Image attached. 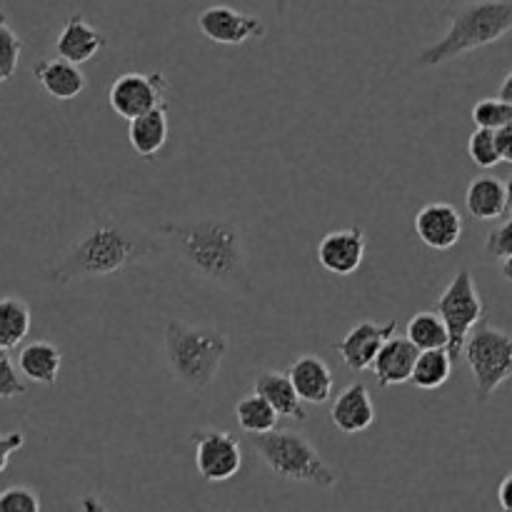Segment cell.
<instances>
[{
    "label": "cell",
    "mask_w": 512,
    "mask_h": 512,
    "mask_svg": "<svg viewBox=\"0 0 512 512\" xmlns=\"http://www.w3.org/2000/svg\"><path fill=\"white\" fill-rule=\"evenodd\" d=\"M158 233L175 250L180 263L198 278L228 290L248 293L250 273L240 225L230 218H190L165 220Z\"/></svg>",
    "instance_id": "2"
},
{
    "label": "cell",
    "mask_w": 512,
    "mask_h": 512,
    "mask_svg": "<svg viewBox=\"0 0 512 512\" xmlns=\"http://www.w3.org/2000/svg\"><path fill=\"white\" fill-rule=\"evenodd\" d=\"M468 155L478 168H495L498 163H503L498 148V130L493 128H478L468 140Z\"/></svg>",
    "instance_id": "29"
},
{
    "label": "cell",
    "mask_w": 512,
    "mask_h": 512,
    "mask_svg": "<svg viewBox=\"0 0 512 512\" xmlns=\"http://www.w3.org/2000/svg\"><path fill=\"white\" fill-rule=\"evenodd\" d=\"M255 393L263 395L275 410H278L280 418H290V420H305L308 413L303 408V398L295 390L293 380L290 375L278 373V370H268V373L260 375L255 380Z\"/></svg>",
    "instance_id": "22"
},
{
    "label": "cell",
    "mask_w": 512,
    "mask_h": 512,
    "mask_svg": "<svg viewBox=\"0 0 512 512\" xmlns=\"http://www.w3.org/2000/svg\"><path fill=\"white\" fill-rule=\"evenodd\" d=\"M485 250H488L493 258H510L512 255V215L510 220H505L500 228L490 230L488 238H485Z\"/></svg>",
    "instance_id": "32"
},
{
    "label": "cell",
    "mask_w": 512,
    "mask_h": 512,
    "mask_svg": "<svg viewBox=\"0 0 512 512\" xmlns=\"http://www.w3.org/2000/svg\"><path fill=\"white\" fill-rule=\"evenodd\" d=\"M498 148L500 158H503L505 163H512V125L498 130Z\"/></svg>",
    "instance_id": "34"
},
{
    "label": "cell",
    "mask_w": 512,
    "mask_h": 512,
    "mask_svg": "<svg viewBox=\"0 0 512 512\" xmlns=\"http://www.w3.org/2000/svg\"><path fill=\"white\" fill-rule=\"evenodd\" d=\"M450 370H453V355L448 348L420 350L410 383L418 390H438L448 383Z\"/></svg>",
    "instance_id": "24"
},
{
    "label": "cell",
    "mask_w": 512,
    "mask_h": 512,
    "mask_svg": "<svg viewBox=\"0 0 512 512\" xmlns=\"http://www.w3.org/2000/svg\"><path fill=\"white\" fill-rule=\"evenodd\" d=\"M105 48H108V38L80 13H73L65 20L58 40H55V50H58L60 58H68L78 65L88 63L90 58H95Z\"/></svg>",
    "instance_id": "17"
},
{
    "label": "cell",
    "mask_w": 512,
    "mask_h": 512,
    "mask_svg": "<svg viewBox=\"0 0 512 512\" xmlns=\"http://www.w3.org/2000/svg\"><path fill=\"white\" fill-rule=\"evenodd\" d=\"M63 365V353L48 340L28 343L18 355V370L35 385H55Z\"/></svg>",
    "instance_id": "21"
},
{
    "label": "cell",
    "mask_w": 512,
    "mask_h": 512,
    "mask_svg": "<svg viewBox=\"0 0 512 512\" xmlns=\"http://www.w3.org/2000/svg\"><path fill=\"white\" fill-rule=\"evenodd\" d=\"M20 53H23V40H20V35L10 25L8 13L0 10V85L8 83L15 75Z\"/></svg>",
    "instance_id": "27"
},
{
    "label": "cell",
    "mask_w": 512,
    "mask_h": 512,
    "mask_svg": "<svg viewBox=\"0 0 512 512\" xmlns=\"http://www.w3.org/2000/svg\"><path fill=\"white\" fill-rule=\"evenodd\" d=\"M228 348L230 340L225 330L210 328V325H190L178 318H170L165 323V365L170 375L193 395H200L213 385Z\"/></svg>",
    "instance_id": "3"
},
{
    "label": "cell",
    "mask_w": 512,
    "mask_h": 512,
    "mask_svg": "<svg viewBox=\"0 0 512 512\" xmlns=\"http://www.w3.org/2000/svg\"><path fill=\"white\" fill-rule=\"evenodd\" d=\"M295 390L303 398V403L323 405L333 398V373L328 363L318 355H303L295 360L288 370Z\"/></svg>",
    "instance_id": "18"
},
{
    "label": "cell",
    "mask_w": 512,
    "mask_h": 512,
    "mask_svg": "<svg viewBox=\"0 0 512 512\" xmlns=\"http://www.w3.org/2000/svg\"><path fill=\"white\" fill-rule=\"evenodd\" d=\"M200 33L220 45H243L253 38H265L268 25L263 18L230 8V5H210L198 15Z\"/></svg>",
    "instance_id": "10"
},
{
    "label": "cell",
    "mask_w": 512,
    "mask_h": 512,
    "mask_svg": "<svg viewBox=\"0 0 512 512\" xmlns=\"http://www.w3.org/2000/svg\"><path fill=\"white\" fill-rule=\"evenodd\" d=\"M408 338L418 345L420 350L430 348H448L450 333L448 325H445L443 315L438 310H423V313L413 315L408 320V328H405Z\"/></svg>",
    "instance_id": "26"
},
{
    "label": "cell",
    "mask_w": 512,
    "mask_h": 512,
    "mask_svg": "<svg viewBox=\"0 0 512 512\" xmlns=\"http://www.w3.org/2000/svg\"><path fill=\"white\" fill-rule=\"evenodd\" d=\"M420 348L413 340L405 335V338H393L383 345V350L378 353L373 363V375L378 380L380 388H395V385L410 383L415 370V360H418Z\"/></svg>",
    "instance_id": "15"
},
{
    "label": "cell",
    "mask_w": 512,
    "mask_h": 512,
    "mask_svg": "<svg viewBox=\"0 0 512 512\" xmlns=\"http://www.w3.org/2000/svg\"><path fill=\"white\" fill-rule=\"evenodd\" d=\"M498 503H500V508H503V510L512 512V473L505 475L503 483H500V488H498Z\"/></svg>",
    "instance_id": "35"
},
{
    "label": "cell",
    "mask_w": 512,
    "mask_h": 512,
    "mask_svg": "<svg viewBox=\"0 0 512 512\" xmlns=\"http://www.w3.org/2000/svg\"><path fill=\"white\" fill-rule=\"evenodd\" d=\"M505 188H508V213L512 215V175L508 178V183H505Z\"/></svg>",
    "instance_id": "39"
},
{
    "label": "cell",
    "mask_w": 512,
    "mask_h": 512,
    "mask_svg": "<svg viewBox=\"0 0 512 512\" xmlns=\"http://www.w3.org/2000/svg\"><path fill=\"white\" fill-rule=\"evenodd\" d=\"M465 208L478 220H498L508 213V188L495 175H478L465 190Z\"/></svg>",
    "instance_id": "19"
},
{
    "label": "cell",
    "mask_w": 512,
    "mask_h": 512,
    "mask_svg": "<svg viewBox=\"0 0 512 512\" xmlns=\"http://www.w3.org/2000/svg\"><path fill=\"white\" fill-rule=\"evenodd\" d=\"M170 80L165 78L163 70L153 73H138L130 70L120 78L113 80L108 90L110 108L125 120H133L138 115L150 113L155 108H163L170 103Z\"/></svg>",
    "instance_id": "8"
},
{
    "label": "cell",
    "mask_w": 512,
    "mask_h": 512,
    "mask_svg": "<svg viewBox=\"0 0 512 512\" xmlns=\"http://www.w3.org/2000/svg\"><path fill=\"white\" fill-rule=\"evenodd\" d=\"M278 418V410L260 393H250L235 403V420H238L240 430L248 435L270 433L278 428Z\"/></svg>",
    "instance_id": "25"
},
{
    "label": "cell",
    "mask_w": 512,
    "mask_h": 512,
    "mask_svg": "<svg viewBox=\"0 0 512 512\" xmlns=\"http://www.w3.org/2000/svg\"><path fill=\"white\" fill-rule=\"evenodd\" d=\"M395 330H398V320H388L385 325L373 323V320H363V323L353 325L348 330V335L335 343V348L343 355V363L348 365V370L360 375L368 368H373L375 358L383 350V345L393 338Z\"/></svg>",
    "instance_id": "11"
},
{
    "label": "cell",
    "mask_w": 512,
    "mask_h": 512,
    "mask_svg": "<svg viewBox=\"0 0 512 512\" xmlns=\"http://www.w3.org/2000/svg\"><path fill=\"white\" fill-rule=\"evenodd\" d=\"M475 128H508L512 125V103L505 98H483L473 105Z\"/></svg>",
    "instance_id": "28"
},
{
    "label": "cell",
    "mask_w": 512,
    "mask_h": 512,
    "mask_svg": "<svg viewBox=\"0 0 512 512\" xmlns=\"http://www.w3.org/2000/svg\"><path fill=\"white\" fill-rule=\"evenodd\" d=\"M33 78L55 100H73L88 88V78L78 63L68 58H43L33 65Z\"/></svg>",
    "instance_id": "16"
},
{
    "label": "cell",
    "mask_w": 512,
    "mask_h": 512,
    "mask_svg": "<svg viewBox=\"0 0 512 512\" xmlns=\"http://www.w3.org/2000/svg\"><path fill=\"white\" fill-rule=\"evenodd\" d=\"M25 390L28 388H25V383L20 380L8 350L0 348V400L20 398V395H25Z\"/></svg>",
    "instance_id": "31"
},
{
    "label": "cell",
    "mask_w": 512,
    "mask_h": 512,
    "mask_svg": "<svg viewBox=\"0 0 512 512\" xmlns=\"http://www.w3.org/2000/svg\"><path fill=\"white\" fill-rule=\"evenodd\" d=\"M270 3L278 8V13H288V8H290V0H270Z\"/></svg>",
    "instance_id": "38"
},
{
    "label": "cell",
    "mask_w": 512,
    "mask_h": 512,
    "mask_svg": "<svg viewBox=\"0 0 512 512\" xmlns=\"http://www.w3.org/2000/svg\"><path fill=\"white\" fill-rule=\"evenodd\" d=\"M165 248L168 243L160 233L153 235L128 220L100 215L50 265L45 280L53 285H68L75 280L105 278L123 273L125 268L143 260L160 258Z\"/></svg>",
    "instance_id": "1"
},
{
    "label": "cell",
    "mask_w": 512,
    "mask_h": 512,
    "mask_svg": "<svg viewBox=\"0 0 512 512\" xmlns=\"http://www.w3.org/2000/svg\"><path fill=\"white\" fill-rule=\"evenodd\" d=\"M415 233L430 250L448 253L463 238V218L450 203H428L415 215Z\"/></svg>",
    "instance_id": "13"
},
{
    "label": "cell",
    "mask_w": 512,
    "mask_h": 512,
    "mask_svg": "<svg viewBox=\"0 0 512 512\" xmlns=\"http://www.w3.org/2000/svg\"><path fill=\"white\" fill-rule=\"evenodd\" d=\"M463 358L473 370L478 403H488L500 385L512 378V335L483 318L468 335Z\"/></svg>",
    "instance_id": "6"
},
{
    "label": "cell",
    "mask_w": 512,
    "mask_h": 512,
    "mask_svg": "<svg viewBox=\"0 0 512 512\" xmlns=\"http://www.w3.org/2000/svg\"><path fill=\"white\" fill-rule=\"evenodd\" d=\"M368 235L360 225L330 230L318 243V263L333 275H353L363 265Z\"/></svg>",
    "instance_id": "12"
},
{
    "label": "cell",
    "mask_w": 512,
    "mask_h": 512,
    "mask_svg": "<svg viewBox=\"0 0 512 512\" xmlns=\"http://www.w3.org/2000/svg\"><path fill=\"white\" fill-rule=\"evenodd\" d=\"M25 445V435L20 433V430H13V433L8 435H0V475L5 473V468H8L10 458H13L18 450H23Z\"/></svg>",
    "instance_id": "33"
},
{
    "label": "cell",
    "mask_w": 512,
    "mask_h": 512,
    "mask_svg": "<svg viewBox=\"0 0 512 512\" xmlns=\"http://www.w3.org/2000/svg\"><path fill=\"white\" fill-rule=\"evenodd\" d=\"M498 95H500V98L510 100V103H512V70H510L508 75H505V78H503V83H500V90H498Z\"/></svg>",
    "instance_id": "36"
},
{
    "label": "cell",
    "mask_w": 512,
    "mask_h": 512,
    "mask_svg": "<svg viewBox=\"0 0 512 512\" xmlns=\"http://www.w3.org/2000/svg\"><path fill=\"white\" fill-rule=\"evenodd\" d=\"M435 310L443 315L445 325H448L450 343L448 350L453 358L463 355L468 335L473 333L475 325L485 318V305L478 293L473 273L468 268H460L443 290V295L435 303Z\"/></svg>",
    "instance_id": "7"
},
{
    "label": "cell",
    "mask_w": 512,
    "mask_h": 512,
    "mask_svg": "<svg viewBox=\"0 0 512 512\" xmlns=\"http://www.w3.org/2000/svg\"><path fill=\"white\" fill-rule=\"evenodd\" d=\"M512 30V0H475L458 8L450 18V28L438 43L428 45L418 55V68H438L450 60L468 55L485 45L498 43Z\"/></svg>",
    "instance_id": "4"
},
{
    "label": "cell",
    "mask_w": 512,
    "mask_h": 512,
    "mask_svg": "<svg viewBox=\"0 0 512 512\" xmlns=\"http://www.w3.org/2000/svg\"><path fill=\"white\" fill-rule=\"evenodd\" d=\"M128 140L140 158H155L168 143V105L128 120Z\"/></svg>",
    "instance_id": "20"
},
{
    "label": "cell",
    "mask_w": 512,
    "mask_h": 512,
    "mask_svg": "<svg viewBox=\"0 0 512 512\" xmlns=\"http://www.w3.org/2000/svg\"><path fill=\"white\" fill-rule=\"evenodd\" d=\"M250 448L270 473L283 480L310 483L320 490H333L340 480L338 473L315 450V445L298 430L283 428L250 435Z\"/></svg>",
    "instance_id": "5"
},
{
    "label": "cell",
    "mask_w": 512,
    "mask_h": 512,
    "mask_svg": "<svg viewBox=\"0 0 512 512\" xmlns=\"http://www.w3.org/2000/svg\"><path fill=\"white\" fill-rule=\"evenodd\" d=\"M30 323H33V315L23 298H15V295L0 298V348H18L28 338Z\"/></svg>",
    "instance_id": "23"
},
{
    "label": "cell",
    "mask_w": 512,
    "mask_h": 512,
    "mask_svg": "<svg viewBox=\"0 0 512 512\" xmlns=\"http://www.w3.org/2000/svg\"><path fill=\"white\" fill-rule=\"evenodd\" d=\"M500 273H503V278L508 280V283H512V255L503 260V268H500Z\"/></svg>",
    "instance_id": "37"
},
{
    "label": "cell",
    "mask_w": 512,
    "mask_h": 512,
    "mask_svg": "<svg viewBox=\"0 0 512 512\" xmlns=\"http://www.w3.org/2000/svg\"><path fill=\"white\" fill-rule=\"evenodd\" d=\"M375 415H378L375 403L363 383H350L348 388L340 390L333 408H330V420L345 435H358L370 430V425L375 423Z\"/></svg>",
    "instance_id": "14"
},
{
    "label": "cell",
    "mask_w": 512,
    "mask_h": 512,
    "mask_svg": "<svg viewBox=\"0 0 512 512\" xmlns=\"http://www.w3.org/2000/svg\"><path fill=\"white\" fill-rule=\"evenodd\" d=\"M195 448V470L208 483H225L233 475H238L243 455H240V443L235 435L225 430L203 428L193 433Z\"/></svg>",
    "instance_id": "9"
},
{
    "label": "cell",
    "mask_w": 512,
    "mask_h": 512,
    "mask_svg": "<svg viewBox=\"0 0 512 512\" xmlns=\"http://www.w3.org/2000/svg\"><path fill=\"white\" fill-rule=\"evenodd\" d=\"M40 498L33 488L13 485L0 493V512H38Z\"/></svg>",
    "instance_id": "30"
}]
</instances>
